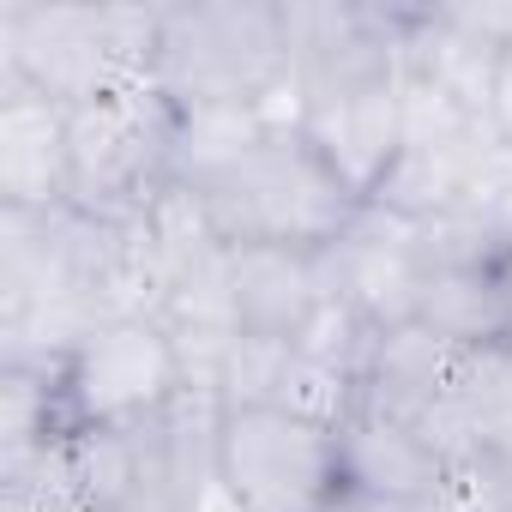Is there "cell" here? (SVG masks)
I'll return each mask as SVG.
<instances>
[{
  "mask_svg": "<svg viewBox=\"0 0 512 512\" xmlns=\"http://www.w3.org/2000/svg\"><path fill=\"white\" fill-rule=\"evenodd\" d=\"M187 187L199 193L211 229L229 247L326 253L362 211V193L314 151V139L296 121H272L229 163H217L211 175H199Z\"/></svg>",
  "mask_w": 512,
  "mask_h": 512,
  "instance_id": "cell-1",
  "label": "cell"
},
{
  "mask_svg": "<svg viewBox=\"0 0 512 512\" xmlns=\"http://www.w3.org/2000/svg\"><path fill=\"white\" fill-rule=\"evenodd\" d=\"M163 7H0V85H25L61 109L151 85Z\"/></svg>",
  "mask_w": 512,
  "mask_h": 512,
  "instance_id": "cell-2",
  "label": "cell"
},
{
  "mask_svg": "<svg viewBox=\"0 0 512 512\" xmlns=\"http://www.w3.org/2000/svg\"><path fill=\"white\" fill-rule=\"evenodd\" d=\"M151 85L181 109H272L290 115L284 0H193L163 7Z\"/></svg>",
  "mask_w": 512,
  "mask_h": 512,
  "instance_id": "cell-3",
  "label": "cell"
},
{
  "mask_svg": "<svg viewBox=\"0 0 512 512\" xmlns=\"http://www.w3.org/2000/svg\"><path fill=\"white\" fill-rule=\"evenodd\" d=\"M217 416L223 404L199 386L127 428L67 434V470L97 512H193L217 482Z\"/></svg>",
  "mask_w": 512,
  "mask_h": 512,
  "instance_id": "cell-4",
  "label": "cell"
},
{
  "mask_svg": "<svg viewBox=\"0 0 512 512\" xmlns=\"http://www.w3.org/2000/svg\"><path fill=\"white\" fill-rule=\"evenodd\" d=\"M175 133L181 109L157 85L67 109V205L103 223L145 217L175 181Z\"/></svg>",
  "mask_w": 512,
  "mask_h": 512,
  "instance_id": "cell-5",
  "label": "cell"
},
{
  "mask_svg": "<svg viewBox=\"0 0 512 512\" xmlns=\"http://www.w3.org/2000/svg\"><path fill=\"white\" fill-rule=\"evenodd\" d=\"M217 482L241 512H326L344 494L338 428L278 404H229L217 416Z\"/></svg>",
  "mask_w": 512,
  "mask_h": 512,
  "instance_id": "cell-6",
  "label": "cell"
},
{
  "mask_svg": "<svg viewBox=\"0 0 512 512\" xmlns=\"http://www.w3.org/2000/svg\"><path fill=\"white\" fill-rule=\"evenodd\" d=\"M500 151L506 145H500L488 115L404 79V139H398V151L368 199L398 211V217H416V223L452 217L476 199V187L488 181Z\"/></svg>",
  "mask_w": 512,
  "mask_h": 512,
  "instance_id": "cell-7",
  "label": "cell"
},
{
  "mask_svg": "<svg viewBox=\"0 0 512 512\" xmlns=\"http://www.w3.org/2000/svg\"><path fill=\"white\" fill-rule=\"evenodd\" d=\"M187 392L181 356L169 344V332L151 314H115L97 320L79 350L61 362V410H67V434H91V428H127L151 410H163L169 398Z\"/></svg>",
  "mask_w": 512,
  "mask_h": 512,
  "instance_id": "cell-8",
  "label": "cell"
},
{
  "mask_svg": "<svg viewBox=\"0 0 512 512\" xmlns=\"http://www.w3.org/2000/svg\"><path fill=\"white\" fill-rule=\"evenodd\" d=\"M320 272H326V290L338 302H350L356 314H368L380 332L386 326H410L416 302H422V284L434 272L428 223L362 199L350 229L320 253Z\"/></svg>",
  "mask_w": 512,
  "mask_h": 512,
  "instance_id": "cell-9",
  "label": "cell"
},
{
  "mask_svg": "<svg viewBox=\"0 0 512 512\" xmlns=\"http://www.w3.org/2000/svg\"><path fill=\"white\" fill-rule=\"evenodd\" d=\"M229 290L241 332L266 344H296L308 320L332 302L320 253L302 247H229Z\"/></svg>",
  "mask_w": 512,
  "mask_h": 512,
  "instance_id": "cell-10",
  "label": "cell"
},
{
  "mask_svg": "<svg viewBox=\"0 0 512 512\" xmlns=\"http://www.w3.org/2000/svg\"><path fill=\"white\" fill-rule=\"evenodd\" d=\"M67 205V109L0 85V211Z\"/></svg>",
  "mask_w": 512,
  "mask_h": 512,
  "instance_id": "cell-11",
  "label": "cell"
},
{
  "mask_svg": "<svg viewBox=\"0 0 512 512\" xmlns=\"http://www.w3.org/2000/svg\"><path fill=\"white\" fill-rule=\"evenodd\" d=\"M422 434L446 452V464L452 458H470V452L512 458V344L506 338L470 344L458 356L452 392L422 422Z\"/></svg>",
  "mask_w": 512,
  "mask_h": 512,
  "instance_id": "cell-12",
  "label": "cell"
},
{
  "mask_svg": "<svg viewBox=\"0 0 512 512\" xmlns=\"http://www.w3.org/2000/svg\"><path fill=\"white\" fill-rule=\"evenodd\" d=\"M338 452H344V488H362L398 506H428L446 476V452L416 422H392L374 410L338 428Z\"/></svg>",
  "mask_w": 512,
  "mask_h": 512,
  "instance_id": "cell-13",
  "label": "cell"
},
{
  "mask_svg": "<svg viewBox=\"0 0 512 512\" xmlns=\"http://www.w3.org/2000/svg\"><path fill=\"white\" fill-rule=\"evenodd\" d=\"M458 356H464V344H452V338H440V332H428L416 320L410 326H386L374 356H368V374H362V410L422 428L446 404Z\"/></svg>",
  "mask_w": 512,
  "mask_h": 512,
  "instance_id": "cell-14",
  "label": "cell"
},
{
  "mask_svg": "<svg viewBox=\"0 0 512 512\" xmlns=\"http://www.w3.org/2000/svg\"><path fill=\"white\" fill-rule=\"evenodd\" d=\"M428 512H512V458H494V452L452 458Z\"/></svg>",
  "mask_w": 512,
  "mask_h": 512,
  "instance_id": "cell-15",
  "label": "cell"
},
{
  "mask_svg": "<svg viewBox=\"0 0 512 512\" xmlns=\"http://www.w3.org/2000/svg\"><path fill=\"white\" fill-rule=\"evenodd\" d=\"M488 278H494V320H500V338L512 344V247H500V253H494Z\"/></svg>",
  "mask_w": 512,
  "mask_h": 512,
  "instance_id": "cell-16",
  "label": "cell"
},
{
  "mask_svg": "<svg viewBox=\"0 0 512 512\" xmlns=\"http://www.w3.org/2000/svg\"><path fill=\"white\" fill-rule=\"evenodd\" d=\"M494 133H500V145L512 151V43H506V55H500V79H494Z\"/></svg>",
  "mask_w": 512,
  "mask_h": 512,
  "instance_id": "cell-17",
  "label": "cell"
},
{
  "mask_svg": "<svg viewBox=\"0 0 512 512\" xmlns=\"http://www.w3.org/2000/svg\"><path fill=\"white\" fill-rule=\"evenodd\" d=\"M193 512H241V500H235L223 482H211V488H205V500H199Z\"/></svg>",
  "mask_w": 512,
  "mask_h": 512,
  "instance_id": "cell-18",
  "label": "cell"
}]
</instances>
